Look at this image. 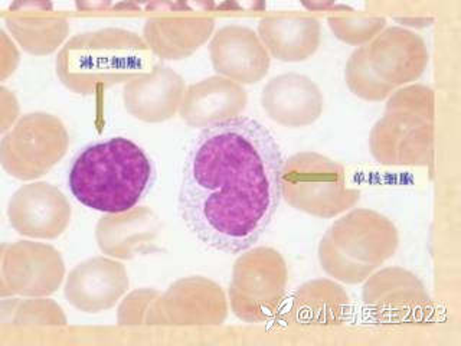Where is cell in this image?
Masks as SVG:
<instances>
[{"mask_svg": "<svg viewBox=\"0 0 461 346\" xmlns=\"http://www.w3.org/2000/svg\"><path fill=\"white\" fill-rule=\"evenodd\" d=\"M259 38L274 58L285 62L309 59L321 47L319 21L303 16H280L259 22Z\"/></svg>", "mask_w": 461, "mask_h": 346, "instance_id": "9", "label": "cell"}, {"mask_svg": "<svg viewBox=\"0 0 461 346\" xmlns=\"http://www.w3.org/2000/svg\"><path fill=\"white\" fill-rule=\"evenodd\" d=\"M281 196L303 213L333 218L352 208L360 192L348 185L342 166L317 153H299L285 162Z\"/></svg>", "mask_w": 461, "mask_h": 346, "instance_id": "6", "label": "cell"}, {"mask_svg": "<svg viewBox=\"0 0 461 346\" xmlns=\"http://www.w3.org/2000/svg\"><path fill=\"white\" fill-rule=\"evenodd\" d=\"M266 0H223L220 11H264Z\"/></svg>", "mask_w": 461, "mask_h": 346, "instance_id": "12", "label": "cell"}, {"mask_svg": "<svg viewBox=\"0 0 461 346\" xmlns=\"http://www.w3.org/2000/svg\"><path fill=\"white\" fill-rule=\"evenodd\" d=\"M427 64L429 50L421 36L393 26L350 55L346 64V83L362 100L382 101L396 86L420 78Z\"/></svg>", "mask_w": 461, "mask_h": 346, "instance_id": "3", "label": "cell"}, {"mask_svg": "<svg viewBox=\"0 0 461 346\" xmlns=\"http://www.w3.org/2000/svg\"><path fill=\"white\" fill-rule=\"evenodd\" d=\"M180 9H213V0H177Z\"/></svg>", "mask_w": 461, "mask_h": 346, "instance_id": "14", "label": "cell"}, {"mask_svg": "<svg viewBox=\"0 0 461 346\" xmlns=\"http://www.w3.org/2000/svg\"><path fill=\"white\" fill-rule=\"evenodd\" d=\"M328 22L338 40L355 47L371 42L386 25L379 16H331Z\"/></svg>", "mask_w": 461, "mask_h": 346, "instance_id": "11", "label": "cell"}, {"mask_svg": "<svg viewBox=\"0 0 461 346\" xmlns=\"http://www.w3.org/2000/svg\"><path fill=\"white\" fill-rule=\"evenodd\" d=\"M215 68L241 83H258L270 68V55L256 33L247 28H225L212 42Z\"/></svg>", "mask_w": 461, "mask_h": 346, "instance_id": "8", "label": "cell"}, {"mask_svg": "<svg viewBox=\"0 0 461 346\" xmlns=\"http://www.w3.org/2000/svg\"><path fill=\"white\" fill-rule=\"evenodd\" d=\"M263 107L274 122L285 127H306L321 119L324 98L309 77L283 74L264 86Z\"/></svg>", "mask_w": 461, "mask_h": 346, "instance_id": "7", "label": "cell"}, {"mask_svg": "<svg viewBox=\"0 0 461 346\" xmlns=\"http://www.w3.org/2000/svg\"><path fill=\"white\" fill-rule=\"evenodd\" d=\"M285 158L270 130L249 117L209 123L192 141L179 189L187 230L211 249H251L277 213Z\"/></svg>", "mask_w": 461, "mask_h": 346, "instance_id": "1", "label": "cell"}, {"mask_svg": "<svg viewBox=\"0 0 461 346\" xmlns=\"http://www.w3.org/2000/svg\"><path fill=\"white\" fill-rule=\"evenodd\" d=\"M398 232L388 218L372 209H355L336 221L321 240V269L343 283L366 280L393 256Z\"/></svg>", "mask_w": 461, "mask_h": 346, "instance_id": "4", "label": "cell"}, {"mask_svg": "<svg viewBox=\"0 0 461 346\" xmlns=\"http://www.w3.org/2000/svg\"><path fill=\"white\" fill-rule=\"evenodd\" d=\"M112 0H77L78 9H86L94 6H108Z\"/></svg>", "mask_w": 461, "mask_h": 346, "instance_id": "15", "label": "cell"}, {"mask_svg": "<svg viewBox=\"0 0 461 346\" xmlns=\"http://www.w3.org/2000/svg\"><path fill=\"white\" fill-rule=\"evenodd\" d=\"M136 4H148L149 0H133Z\"/></svg>", "mask_w": 461, "mask_h": 346, "instance_id": "16", "label": "cell"}, {"mask_svg": "<svg viewBox=\"0 0 461 346\" xmlns=\"http://www.w3.org/2000/svg\"><path fill=\"white\" fill-rule=\"evenodd\" d=\"M432 93L427 86L396 91L371 134V151L384 165L424 166L431 159Z\"/></svg>", "mask_w": 461, "mask_h": 346, "instance_id": "5", "label": "cell"}, {"mask_svg": "<svg viewBox=\"0 0 461 346\" xmlns=\"http://www.w3.org/2000/svg\"><path fill=\"white\" fill-rule=\"evenodd\" d=\"M364 300L367 306L381 303L385 312H405L407 307H418L429 300L424 287L415 276L401 269H386L375 274L367 281L364 290Z\"/></svg>", "mask_w": 461, "mask_h": 346, "instance_id": "10", "label": "cell"}, {"mask_svg": "<svg viewBox=\"0 0 461 346\" xmlns=\"http://www.w3.org/2000/svg\"><path fill=\"white\" fill-rule=\"evenodd\" d=\"M335 2L336 0H300V4L312 12L328 11Z\"/></svg>", "mask_w": 461, "mask_h": 346, "instance_id": "13", "label": "cell"}, {"mask_svg": "<svg viewBox=\"0 0 461 346\" xmlns=\"http://www.w3.org/2000/svg\"><path fill=\"white\" fill-rule=\"evenodd\" d=\"M155 179L153 160L126 137L88 144L74 158L68 173L72 196L86 208L105 214L133 209Z\"/></svg>", "mask_w": 461, "mask_h": 346, "instance_id": "2", "label": "cell"}]
</instances>
